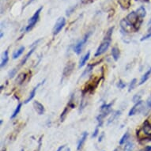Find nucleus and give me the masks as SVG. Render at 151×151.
Returning a JSON list of instances; mask_svg holds the SVG:
<instances>
[{
  "label": "nucleus",
  "mask_w": 151,
  "mask_h": 151,
  "mask_svg": "<svg viewBox=\"0 0 151 151\" xmlns=\"http://www.w3.org/2000/svg\"><path fill=\"white\" fill-rule=\"evenodd\" d=\"M42 8L43 7H40L39 9L36 10V12H35V13L32 16V17H30V20H29V24H28V26H26V32H29L30 30H32L33 27H34V26L36 24V22L38 21L40 17V13L41 10H42Z\"/></svg>",
  "instance_id": "f257e3e1"
},
{
  "label": "nucleus",
  "mask_w": 151,
  "mask_h": 151,
  "mask_svg": "<svg viewBox=\"0 0 151 151\" xmlns=\"http://www.w3.org/2000/svg\"><path fill=\"white\" fill-rule=\"evenodd\" d=\"M90 35H91V33H88L87 34H85V36L83 37V39L81 40L76 44L75 47H74V52H75L76 54L79 55V54L81 53L82 48H83V47L85 46V44H86V42H87V40L89 39V37Z\"/></svg>",
  "instance_id": "f03ea898"
},
{
  "label": "nucleus",
  "mask_w": 151,
  "mask_h": 151,
  "mask_svg": "<svg viewBox=\"0 0 151 151\" xmlns=\"http://www.w3.org/2000/svg\"><path fill=\"white\" fill-rule=\"evenodd\" d=\"M110 43H111V40H104V42H102L100 46L98 47V48L97 50V52L95 53V56H99L104 54V53L108 50V48L110 46Z\"/></svg>",
  "instance_id": "7ed1b4c3"
},
{
  "label": "nucleus",
  "mask_w": 151,
  "mask_h": 151,
  "mask_svg": "<svg viewBox=\"0 0 151 151\" xmlns=\"http://www.w3.org/2000/svg\"><path fill=\"white\" fill-rule=\"evenodd\" d=\"M66 24V19L64 17H59V19L57 20L55 27H54V30H53V34L56 35L62 30V29L64 27Z\"/></svg>",
  "instance_id": "20e7f679"
},
{
  "label": "nucleus",
  "mask_w": 151,
  "mask_h": 151,
  "mask_svg": "<svg viewBox=\"0 0 151 151\" xmlns=\"http://www.w3.org/2000/svg\"><path fill=\"white\" fill-rule=\"evenodd\" d=\"M138 18H140V17H138L137 12L133 11V12H132V13H130L128 14V16H127L126 20H127L128 22L131 24L132 26H133L135 27V25L138 23Z\"/></svg>",
  "instance_id": "39448f33"
},
{
  "label": "nucleus",
  "mask_w": 151,
  "mask_h": 151,
  "mask_svg": "<svg viewBox=\"0 0 151 151\" xmlns=\"http://www.w3.org/2000/svg\"><path fill=\"white\" fill-rule=\"evenodd\" d=\"M33 107L36 110V112L39 114V115H43L44 113V105L40 103L39 101H34L33 102Z\"/></svg>",
  "instance_id": "423d86ee"
},
{
  "label": "nucleus",
  "mask_w": 151,
  "mask_h": 151,
  "mask_svg": "<svg viewBox=\"0 0 151 151\" xmlns=\"http://www.w3.org/2000/svg\"><path fill=\"white\" fill-rule=\"evenodd\" d=\"M87 137H88V133L86 132H85L82 135V138H80V140H79V144H78V146H77V150H80L81 149L83 146V145L85 143V140L87 139Z\"/></svg>",
  "instance_id": "0eeeda50"
},
{
  "label": "nucleus",
  "mask_w": 151,
  "mask_h": 151,
  "mask_svg": "<svg viewBox=\"0 0 151 151\" xmlns=\"http://www.w3.org/2000/svg\"><path fill=\"white\" fill-rule=\"evenodd\" d=\"M142 105V101H139L136 102V104H135L134 106H133V108H132V109L130 110V112L128 113V115L129 116H132V115H134L137 112V110L139 109V107Z\"/></svg>",
  "instance_id": "6e6552de"
},
{
  "label": "nucleus",
  "mask_w": 151,
  "mask_h": 151,
  "mask_svg": "<svg viewBox=\"0 0 151 151\" xmlns=\"http://www.w3.org/2000/svg\"><path fill=\"white\" fill-rule=\"evenodd\" d=\"M143 132L146 135L151 136V124H150L147 121H146L143 124Z\"/></svg>",
  "instance_id": "1a4fd4ad"
},
{
  "label": "nucleus",
  "mask_w": 151,
  "mask_h": 151,
  "mask_svg": "<svg viewBox=\"0 0 151 151\" xmlns=\"http://www.w3.org/2000/svg\"><path fill=\"white\" fill-rule=\"evenodd\" d=\"M150 75H151V68L150 69L148 70L147 71H146V72L144 74H143V76L142 77L141 81H140V82H139V85H142L143 83H145V82H146L148 79H149V78L150 77Z\"/></svg>",
  "instance_id": "9d476101"
},
{
  "label": "nucleus",
  "mask_w": 151,
  "mask_h": 151,
  "mask_svg": "<svg viewBox=\"0 0 151 151\" xmlns=\"http://www.w3.org/2000/svg\"><path fill=\"white\" fill-rule=\"evenodd\" d=\"M112 55L115 61H117L119 58V50L117 47H113L112 48Z\"/></svg>",
  "instance_id": "9b49d317"
},
{
  "label": "nucleus",
  "mask_w": 151,
  "mask_h": 151,
  "mask_svg": "<svg viewBox=\"0 0 151 151\" xmlns=\"http://www.w3.org/2000/svg\"><path fill=\"white\" fill-rule=\"evenodd\" d=\"M89 56H90V52H88L85 54V56L82 57V59H80V62H79V67L81 68V67H82V66H84L85 64V62H87V60L89 59Z\"/></svg>",
  "instance_id": "f8f14e48"
},
{
  "label": "nucleus",
  "mask_w": 151,
  "mask_h": 151,
  "mask_svg": "<svg viewBox=\"0 0 151 151\" xmlns=\"http://www.w3.org/2000/svg\"><path fill=\"white\" fill-rule=\"evenodd\" d=\"M40 85V83L36 85L35 88H33V89L32 90V92L30 93V96H29V97H28V99H27L26 101H25V103H26V104H27V103H29V102H30V101H32V100H33V97H35V95H36V91L37 90V89H38V87H39Z\"/></svg>",
  "instance_id": "ddd939ff"
},
{
  "label": "nucleus",
  "mask_w": 151,
  "mask_h": 151,
  "mask_svg": "<svg viewBox=\"0 0 151 151\" xmlns=\"http://www.w3.org/2000/svg\"><path fill=\"white\" fill-rule=\"evenodd\" d=\"M9 60V55H8V51H5V52L3 53V56L2 58V62H1V67L3 68L4 66L7 65V63L8 62Z\"/></svg>",
  "instance_id": "4468645a"
},
{
  "label": "nucleus",
  "mask_w": 151,
  "mask_h": 151,
  "mask_svg": "<svg viewBox=\"0 0 151 151\" xmlns=\"http://www.w3.org/2000/svg\"><path fill=\"white\" fill-rule=\"evenodd\" d=\"M118 2L123 9H128L131 6V0H118Z\"/></svg>",
  "instance_id": "2eb2a0df"
},
{
  "label": "nucleus",
  "mask_w": 151,
  "mask_h": 151,
  "mask_svg": "<svg viewBox=\"0 0 151 151\" xmlns=\"http://www.w3.org/2000/svg\"><path fill=\"white\" fill-rule=\"evenodd\" d=\"M136 12H137L138 17H139L140 18H143V17H145L146 15V9H145L143 7H139Z\"/></svg>",
  "instance_id": "dca6fc26"
},
{
  "label": "nucleus",
  "mask_w": 151,
  "mask_h": 151,
  "mask_svg": "<svg viewBox=\"0 0 151 151\" xmlns=\"http://www.w3.org/2000/svg\"><path fill=\"white\" fill-rule=\"evenodd\" d=\"M35 49H36V48H32V49L30 50V52H28V54H27L26 56H25V58L23 59V60L21 61V66H22V65H24L26 62V61L29 59V58H30V56H31V55L33 54V52L35 51Z\"/></svg>",
  "instance_id": "f3484780"
},
{
  "label": "nucleus",
  "mask_w": 151,
  "mask_h": 151,
  "mask_svg": "<svg viewBox=\"0 0 151 151\" xmlns=\"http://www.w3.org/2000/svg\"><path fill=\"white\" fill-rule=\"evenodd\" d=\"M25 51V47H21L19 49L17 50V51H16L15 52L13 53V59H17V58H18L22 53H23V52Z\"/></svg>",
  "instance_id": "a211bd4d"
},
{
  "label": "nucleus",
  "mask_w": 151,
  "mask_h": 151,
  "mask_svg": "<svg viewBox=\"0 0 151 151\" xmlns=\"http://www.w3.org/2000/svg\"><path fill=\"white\" fill-rule=\"evenodd\" d=\"M26 77V74L25 73H21V74H20L19 75L17 76V78L16 82L17 83H18V84H21V83L25 81Z\"/></svg>",
  "instance_id": "6ab92c4d"
},
{
  "label": "nucleus",
  "mask_w": 151,
  "mask_h": 151,
  "mask_svg": "<svg viewBox=\"0 0 151 151\" xmlns=\"http://www.w3.org/2000/svg\"><path fill=\"white\" fill-rule=\"evenodd\" d=\"M120 115V111H116V112H115V113H113L112 115V116L110 117V118L109 119V121H108V124H110L111 123H112V122L114 121V119H115L118 115Z\"/></svg>",
  "instance_id": "aec40b11"
},
{
  "label": "nucleus",
  "mask_w": 151,
  "mask_h": 151,
  "mask_svg": "<svg viewBox=\"0 0 151 151\" xmlns=\"http://www.w3.org/2000/svg\"><path fill=\"white\" fill-rule=\"evenodd\" d=\"M21 103H19V104H18V105L17 106V108H16V109H15V111L13 112V115H11V119H13V118H15V117H16L17 115V114L19 113L20 110H21Z\"/></svg>",
  "instance_id": "412c9836"
},
{
  "label": "nucleus",
  "mask_w": 151,
  "mask_h": 151,
  "mask_svg": "<svg viewBox=\"0 0 151 151\" xmlns=\"http://www.w3.org/2000/svg\"><path fill=\"white\" fill-rule=\"evenodd\" d=\"M136 82H137V79H132V82L130 83V85H129V89H128V91H129V92H131L132 90L134 89L135 85H136Z\"/></svg>",
  "instance_id": "4be33fe9"
},
{
  "label": "nucleus",
  "mask_w": 151,
  "mask_h": 151,
  "mask_svg": "<svg viewBox=\"0 0 151 151\" xmlns=\"http://www.w3.org/2000/svg\"><path fill=\"white\" fill-rule=\"evenodd\" d=\"M133 148H134V144L132 143V142H129L128 144L125 146L124 150L125 151H132Z\"/></svg>",
  "instance_id": "5701e85b"
},
{
  "label": "nucleus",
  "mask_w": 151,
  "mask_h": 151,
  "mask_svg": "<svg viewBox=\"0 0 151 151\" xmlns=\"http://www.w3.org/2000/svg\"><path fill=\"white\" fill-rule=\"evenodd\" d=\"M128 137H129V133H128V132H126L124 135H123V136L121 138V139H120L119 145H123V143H125V142L128 140Z\"/></svg>",
  "instance_id": "b1692460"
},
{
  "label": "nucleus",
  "mask_w": 151,
  "mask_h": 151,
  "mask_svg": "<svg viewBox=\"0 0 151 151\" xmlns=\"http://www.w3.org/2000/svg\"><path fill=\"white\" fill-rule=\"evenodd\" d=\"M117 86H118L119 89H123L126 86V83L123 82H122L121 80H119L118 82V84H117Z\"/></svg>",
  "instance_id": "393cba45"
},
{
  "label": "nucleus",
  "mask_w": 151,
  "mask_h": 151,
  "mask_svg": "<svg viewBox=\"0 0 151 151\" xmlns=\"http://www.w3.org/2000/svg\"><path fill=\"white\" fill-rule=\"evenodd\" d=\"M149 38H151V27H150V29L149 30V33H148L147 35H146L145 36H143V37L141 39V40L142 41H143V40H147V39H149Z\"/></svg>",
  "instance_id": "a878e982"
},
{
  "label": "nucleus",
  "mask_w": 151,
  "mask_h": 151,
  "mask_svg": "<svg viewBox=\"0 0 151 151\" xmlns=\"http://www.w3.org/2000/svg\"><path fill=\"white\" fill-rule=\"evenodd\" d=\"M66 112H67V108L65 109V110L63 111V112L62 113V115H61V121H63V120H64V119H65V117H66Z\"/></svg>",
  "instance_id": "bb28decb"
},
{
  "label": "nucleus",
  "mask_w": 151,
  "mask_h": 151,
  "mask_svg": "<svg viewBox=\"0 0 151 151\" xmlns=\"http://www.w3.org/2000/svg\"><path fill=\"white\" fill-rule=\"evenodd\" d=\"M16 72H17V70L16 69L12 70V71H10V74H9V77H10V78H13V76L15 75V74H16Z\"/></svg>",
  "instance_id": "cd10ccee"
},
{
  "label": "nucleus",
  "mask_w": 151,
  "mask_h": 151,
  "mask_svg": "<svg viewBox=\"0 0 151 151\" xmlns=\"http://www.w3.org/2000/svg\"><path fill=\"white\" fill-rule=\"evenodd\" d=\"M97 134H98V127H97L95 129V131H94V132H93V138H95V137H97Z\"/></svg>",
  "instance_id": "c85d7f7f"
},
{
  "label": "nucleus",
  "mask_w": 151,
  "mask_h": 151,
  "mask_svg": "<svg viewBox=\"0 0 151 151\" xmlns=\"http://www.w3.org/2000/svg\"><path fill=\"white\" fill-rule=\"evenodd\" d=\"M139 99H140V97H138V96L136 95V96H135V97H134V98H133V101H134L135 102H138V101H140Z\"/></svg>",
  "instance_id": "c756f323"
},
{
  "label": "nucleus",
  "mask_w": 151,
  "mask_h": 151,
  "mask_svg": "<svg viewBox=\"0 0 151 151\" xmlns=\"http://www.w3.org/2000/svg\"><path fill=\"white\" fill-rule=\"evenodd\" d=\"M105 136V134H104V132L102 133L101 135V136L99 137V139H98V142H101L102 141V138H103V137Z\"/></svg>",
  "instance_id": "7c9ffc66"
},
{
  "label": "nucleus",
  "mask_w": 151,
  "mask_h": 151,
  "mask_svg": "<svg viewBox=\"0 0 151 151\" xmlns=\"http://www.w3.org/2000/svg\"><path fill=\"white\" fill-rule=\"evenodd\" d=\"M144 151H151V146H146L145 148Z\"/></svg>",
  "instance_id": "2f4dec72"
},
{
  "label": "nucleus",
  "mask_w": 151,
  "mask_h": 151,
  "mask_svg": "<svg viewBox=\"0 0 151 151\" xmlns=\"http://www.w3.org/2000/svg\"><path fill=\"white\" fill-rule=\"evenodd\" d=\"M64 147H65V146H60V147H59V149L57 150V151H62L63 149H64Z\"/></svg>",
  "instance_id": "473e14b6"
},
{
  "label": "nucleus",
  "mask_w": 151,
  "mask_h": 151,
  "mask_svg": "<svg viewBox=\"0 0 151 151\" xmlns=\"http://www.w3.org/2000/svg\"><path fill=\"white\" fill-rule=\"evenodd\" d=\"M148 26H151V19L150 20V21L148 22Z\"/></svg>",
  "instance_id": "72a5a7b5"
},
{
  "label": "nucleus",
  "mask_w": 151,
  "mask_h": 151,
  "mask_svg": "<svg viewBox=\"0 0 151 151\" xmlns=\"http://www.w3.org/2000/svg\"><path fill=\"white\" fill-rule=\"evenodd\" d=\"M114 151H119V148H117V149H115Z\"/></svg>",
  "instance_id": "f704fd0d"
},
{
  "label": "nucleus",
  "mask_w": 151,
  "mask_h": 151,
  "mask_svg": "<svg viewBox=\"0 0 151 151\" xmlns=\"http://www.w3.org/2000/svg\"><path fill=\"white\" fill-rule=\"evenodd\" d=\"M66 151H70V149H67V150Z\"/></svg>",
  "instance_id": "c9c22d12"
},
{
  "label": "nucleus",
  "mask_w": 151,
  "mask_h": 151,
  "mask_svg": "<svg viewBox=\"0 0 151 151\" xmlns=\"http://www.w3.org/2000/svg\"><path fill=\"white\" fill-rule=\"evenodd\" d=\"M21 151H24V150H21Z\"/></svg>",
  "instance_id": "e433bc0d"
},
{
  "label": "nucleus",
  "mask_w": 151,
  "mask_h": 151,
  "mask_svg": "<svg viewBox=\"0 0 151 151\" xmlns=\"http://www.w3.org/2000/svg\"><path fill=\"white\" fill-rule=\"evenodd\" d=\"M135 1H138V0H135Z\"/></svg>",
  "instance_id": "4c0bfd02"
}]
</instances>
